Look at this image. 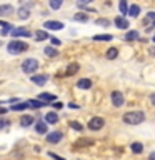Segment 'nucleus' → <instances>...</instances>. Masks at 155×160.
<instances>
[{
	"instance_id": "nucleus-13",
	"label": "nucleus",
	"mask_w": 155,
	"mask_h": 160,
	"mask_svg": "<svg viewBox=\"0 0 155 160\" xmlns=\"http://www.w3.org/2000/svg\"><path fill=\"white\" fill-rule=\"evenodd\" d=\"M12 13H13V7L10 3L0 5V17H7V15H12Z\"/></svg>"
},
{
	"instance_id": "nucleus-7",
	"label": "nucleus",
	"mask_w": 155,
	"mask_h": 160,
	"mask_svg": "<svg viewBox=\"0 0 155 160\" xmlns=\"http://www.w3.org/2000/svg\"><path fill=\"white\" fill-rule=\"evenodd\" d=\"M35 132L40 133V135L48 133V123L45 122V120H40V122H37V123H35Z\"/></svg>"
},
{
	"instance_id": "nucleus-6",
	"label": "nucleus",
	"mask_w": 155,
	"mask_h": 160,
	"mask_svg": "<svg viewBox=\"0 0 155 160\" xmlns=\"http://www.w3.org/2000/svg\"><path fill=\"white\" fill-rule=\"evenodd\" d=\"M62 138H63V133H62V132H58V130H55V132H48V133H47V142H48V143H58Z\"/></svg>"
},
{
	"instance_id": "nucleus-25",
	"label": "nucleus",
	"mask_w": 155,
	"mask_h": 160,
	"mask_svg": "<svg viewBox=\"0 0 155 160\" xmlns=\"http://www.w3.org/2000/svg\"><path fill=\"white\" fill-rule=\"evenodd\" d=\"M105 57H107L108 60H115V58L118 57V50H117V48H113V47H112V48H108V50H107V53H105Z\"/></svg>"
},
{
	"instance_id": "nucleus-24",
	"label": "nucleus",
	"mask_w": 155,
	"mask_h": 160,
	"mask_svg": "<svg viewBox=\"0 0 155 160\" xmlns=\"http://www.w3.org/2000/svg\"><path fill=\"white\" fill-rule=\"evenodd\" d=\"M130 150H132L133 153H142L143 152V145L140 142H133L132 145H130Z\"/></svg>"
},
{
	"instance_id": "nucleus-32",
	"label": "nucleus",
	"mask_w": 155,
	"mask_h": 160,
	"mask_svg": "<svg viewBox=\"0 0 155 160\" xmlns=\"http://www.w3.org/2000/svg\"><path fill=\"white\" fill-rule=\"evenodd\" d=\"M73 20H77V22H88V15H85V13H75L73 15Z\"/></svg>"
},
{
	"instance_id": "nucleus-14",
	"label": "nucleus",
	"mask_w": 155,
	"mask_h": 160,
	"mask_svg": "<svg viewBox=\"0 0 155 160\" xmlns=\"http://www.w3.org/2000/svg\"><path fill=\"white\" fill-rule=\"evenodd\" d=\"M77 87L82 88V90H88L90 87H92V80L90 78H80L77 82Z\"/></svg>"
},
{
	"instance_id": "nucleus-34",
	"label": "nucleus",
	"mask_w": 155,
	"mask_h": 160,
	"mask_svg": "<svg viewBox=\"0 0 155 160\" xmlns=\"http://www.w3.org/2000/svg\"><path fill=\"white\" fill-rule=\"evenodd\" d=\"M70 127H72L73 130H78V132H82V130H83V127L78 122H70Z\"/></svg>"
},
{
	"instance_id": "nucleus-28",
	"label": "nucleus",
	"mask_w": 155,
	"mask_h": 160,
	"mask_svg": "<svg viewBox=\"0 0 155 160\" xmlns=\"http://www.w3.org/2000/svg\"><path fill=\"white\" fill-rule=\"evenodd\" d=\"M48 5L52 10H58L63 5V0H48Z\"/></svg>"
},
{
	"instance_id": "nucleus-8",
	"label": "nucleus",
	"mask_w": 155,
	"mask_h": 160,
	"mask_svg": "<svg viewBox=\"0 0 155 160\" xmlns=\"http://www.w3.org/2000/svg\"><path fill=\"white\" fill-rule=\"evenodd\" d=\"M45 30H62L63 28V23L62 22H57V20H48L45 22Z\"/></svg>"
},
{
	"instance_id": "nucleus-44",
	"label": "nucleus",
	"mask_w": 155,
	"mask_h": 160,
	"mask_svg": "<svg viewBox=\"0 0 155 160\" xmlns=\"http://www.w3.org/2000/svg\"><path fill=\"white\" fill-rule=\"evenodd\" d=\"M148 160H155V152H152V153L148 155Z\"/></svg>"
},
{
	"instance_id": "nucleus-31",
	"label": "nucleus",
	"mask_w": 155,
	"mask_h": 160,
	"mask_svg": "<svg viewBox=\"0 0 155 160\" xmlns=\"http://www.w3.org/2000/svg\"><path fill=\"white\" fill-rule=\"evenodd\" d=\"M43 53L47 55V57H57V55H58V52H57V50H55L53 47H45Z\"/></svg>"
},
{
	"instance_id": "nucleus-19",
	"label": "nucleus",
	"mask_w": 155,
	"mask_h": 160,
	"mask_svg": "<svg viewBox=\"0 0 155 160\" xmlns=\"http://www.w3.org/2000/svg\"><path fill=\"white\" fill-rule=\"evenodd\" d=\"M90 145H93L92 138H80L75 142V147H90Z\"/></svg>"
},
{
	"instance_id": "nucleus-26",
	"label": "nucleus",
	"mask_w": 155,
	"mask_h": 160,
	"mask_svg": "<svg viewBox=\"0 0 155 160\" xmlns=\"http://www.w3.org/2000/svg\"><path fill=\"white\" fill-rule=\"evenodd\" d=\"M17 15H18V18H22V20H27V18H28V15H30V13H28V7H20Z\"/></svg>"
},
{
	"instance_id": "nucleus-20",
	"label": "nucleus",
	"mask_w": 155,
	"mask_h": 160,
	"mask_svg": "<svg viewBox=\"0 0 155 160\" xmlns=\"http://www.w3.org/2000/svg\"><path fill=\"white\" fill-rule=\"evenodd\" d=\"M113 37L110 33H102V35H93V38L92 40H95V42H108V40H112Z\"/></svg>"
},
{
	"instance_id": "nucleus-39",
	"label": "nucleus",
	"mask_w": 155,
	"mask_h": 160,
	"mask_svg": "<svg viewBox=\"0 0 155 160\" xmlns=\"http://www.w3.org/2000/svg\"><path fill=\"white\" fill-rule=\"evenodd\" d=\"M7 125H8V122H7V120H0V130H2L3 127H7Z\"/></svg>"
},
{
	"instance_id": "nucleus-33",
	"label": "nucleus",
	"mask_w": 155,
	"mask_h": 160,
	"mask_svg": "<svg viewBox=\"0 0 155 160\" xmlns=\"http://www.w3.org/2000/svg\"><path fill=\"white\" fill-rule=\"evenodd\" d=\"M95 23H97V25H103V27H108L110 20H107V18H97V20H95Z\"/></svg>"
},
{
	"instance_id": "nucleus-29",
	"label": "nucleus",
	"mask_w": 155,
	"mask_h": 160,
	"mask_svg": "<svg viewBox=\"0 0 155 160\" xmlns=\"http://www.w3.org/2000/svg\"><path fill=\"white\" fill-rule=\"evenodd\" d=\"M0 25H2V32H0V33H2L3 35V37H5V35H8L10 33V30H12V27H13V25L12 23H5V22H0Z\"/></svg>"
},
{
	"instance_id": "nucleus-1",
	"label": "nucleus",
	"mask_w": 155,
	"mask_h": 160,
	"mask_svg": "<svg viewBox=\"0 0 155 160\" xmlns=\"http://www.w3.org/2000/svg\"><path fill=\"white\" fill-rule=\"evenodd\" d=\"M122 120L127 125H138L145 120V112H142V110H132V112L123 113Z\"/></svg>"
},
{
	"instance_id": "nucleus-2",
	"label": "nucleus",
	"mask_w": 155,
	"mask_h": 160,
	"mask_svg": "<svg viewBox=\"0 0 155 160\" xmlns=\"http://www.w3.org/2000/svg\"><path fill=\"white\" fill-rule=\"evenodd\" d=\"M27 48H28V45L25 43V42H22V40H10L8 45H7L8 53H12V55L22 53V52H25Z\"/></svg>"
},
{
	"instance_id": "nucleus-23",
	"label": "nucleus",
	"mask_w": 155,
	"mask_h": 160,
	"mask_svg": "<svg viewBox=\"0 0 155 160\" xmlns=\"http://www.w3.org/2000/svg\"><path fill=\"white\" fill-rule=\"evenodd\" d=\"M27 105H28V108H42V107H45L47 103L40 102V100H28Z\"/></svg>"
},
{
	"instance_id": "nucleus-38",
	"label": "nucleus",
	"mask_w": 155,
	"mask_h": 160,
	"mask_svg": "<svg viewBox=\"0 0 155 160\" xmlns=\"http://www.w3.org/2000/svg\"><path fill=\"white\" fill-rule=\"evenodd\" d=\"M50 40H52V45H60V40H58L57 37H52Z\"/></svg>"
},
{
	"instance_id": "nucleus-9",
	"label": "nucleus",
	"mask_w": 155,
	"mask_h": 160,
	"mask_svg": "<svg viewBox=\"0 0 155 160\" xmlns=\"http://www.w3.org/2000/svg\"><path fill=\"white\" fill-rule=\"evenodd\" d=\"M113 22H115V27H117V28H122V30H125V28L130 27L128 20L125 18V17H122V15H120V17H115Z\"/></svg>"
},
{
	"instance_id": "nucleus-4",
	"label": "nucleus",
	"mask_w": 155,
	"mask_h": 160,
	"mask_svg": "<svg viewBox=\"0 0 155 160\" xmlns=\"http://www.w3.org/2000/svg\"><path fill=\"white\" fill-rule=\"evenodd\" d=\"M110 98H112V105L113 107H122L123 102H125V98H123V93L122 92H118V90H113L112 93H110Z\"/></svg>"
},
{
	"instance_id": "nucleus-22",
	"label": "nucleus",
	"mask_w": 155,
	"mask_h": 160,
	"mask_svg": "<svg viewBox=\"0 0 155 160\" xmlns=\"http://www.w3.org/2000/svg\"><path fill=\"white\" fill-rule=\"evenodd\" d=\"M125 40H127V42L138 40V32H137V30H130V32H127V33H125Z\"/></svg>"
},
{
	"instance_id": "nucleus-43",
	"label": "nucleus",
	"mask_w": 155,
	"mask_h": 160,
	"mask_svg": "<svg viewBox=\"0 0 155 160\" xmlns=\"http://www.w3.org/2000/svg\"><path fill=\"white\" fill-rule=\"evenodd\" d=\"M148 18H150V20H155V12H150V13H148Z\"/></svg>"
},
{
	"instance_id": "nucleus-3",
	"label": "nucleus",
	"mask_w": 155,
	"mask_h": 160,
	"mask_svg": "<svg viewBox=\"0 0 155 160\" xmlns=\"http://www.w3.org/2000/svg\"><path fill=\"white\" fill-rule=\"evenodd\" d=\"M20 67H22V72H23V73L33 75L35 72H37V68H38V62H37L35 58H25Z\"/></svg>"
},
{
	"instance_id": "nucleus-5",
	"label": "nucleus",
	"mask_w": 155,
	"mask_h": 160,
	"mask_svg": "<svg viewBox=\"0 0 155 160\" xmlns=\"http://www.w3.org/2000/svg\"><path fill=\"white\" fill-rule=\"evenodd\" d=\"M105 125V120L102 117H93L88 120V128L90 130H100Z\"/></svg>"
},
{
	"instance_id": "nucleus-37",
	"label": "nucleus",
	"mask_w": 155,
	"mask_h": 160,
	"mask_svg": "<svg viewBox=\"0 0 155 160\" xmlns=\"http://www.w3.org/2000/svg\"><path fill=\"white\" fill-rule=\"evenodd\" d=\"M52 107H53V108H57V110H60V108L63 107V103H62V102H55V103L52 105Z\"/></svg>"
},
{
	"instance_id": "nucleus-10",
	"label": "nucleus",
	"mask_w": 155,
	"mask_h": 160,
	"mask_svg": "<svg viewBox=\"0 0 155 160\" xmlns=\"http://www.w3.org/2000/svg\"><path fill=\"white\" fill-rule=\"evenodd\" d=\"M10 33H12V37H30L32 35V32L27 28H12Z\"/></svg>"
},
{
	"instance_id": "nucleus-21",
	"label": "nucleus",
	"mask_w": 155,
	"mask_h": 160,
	"mask_svg": "<svg viewBox=\"0 0 155 160\" xmlns=\"http://www.w3.org/2000/svg\"><path fill=\"white\" fill-rule=\"evenodd\" d=\"M78 68H80V65L78 63H70L68 65V67H67V72H65V75H68V77H70V75H75V73H77L78 72Z\"/></svg>"
},
{
	"instance_id": "nucleus-45",
	"label": "nucleus",
	"mask_w": 155,
	"mask_h": 160,
	"mask_svg": "<svg viewBox=\"0 0 155 160\" xmlns=\"http://www.w3.org/2000/svg\"><path fill=\"white\" fill-rule=\"evenodd\" d=\"M153 40H155V37H153Z\"/></svg>"
},
{
	"instance_id": "nucleus-17",
	"label": "nucleus",
	"mask_w": 155,
	"mask_h": 160,
	"mask_svg": "<svg viewBox=\"0 0 155 160\" xmlns=\"http://www.w3.org/2000/svg\"><path fill=\"white\" fill-rule=\"evenodd\" d=\"M33 117L32 115H23L22 118H20V125H22V127H30V125L33 123Z\"/></svg>"
},
{
	"instance_id": "nucleus-30",
	"label": "nucleus",
	"mask_w": 155,
	"mask_h": 160,
	"mask_svg": "<svg viewBox=\"0 0 155 160\" xmlns=\"http://www.w3.org/2000/svg\"><path fill=\"white\" fill-rule=\"evenodd\" d=\"M118 8H120V13H127L128 12V5H127V0H118Z\"/></svg>"
},
{
	"instance_id": "nucleus-27",
	"label": "nucleus",
	"mask_w": 155,
	"mask_h": 160,
	"mask_svg": "<svg viewBox=\"0 0 155 160\" xmlns=\"http://www.w3.org/2000/svg\"><path fill=\"white\" fill-rule=\"evenodd\" d=\"M130 17H138V13H140V7L138 5H132V7H128V12H127Z\"/></svg>"
},
{
	"instance_id": "nucleus-35",
	"label": "nucleus",
	"mask_w": 155,
	"mask_h": 160,
	"mask_svg": "<svg viewBox=\"0 0 155 160\" xmlns=\"http://www.w3.org/2000/svg\"><path fill=\"white\" fill-rule=\"evenodd\" d=\"M92 2H93V0H77V5H78V7H85V5H88Z\"/></svg>"
},
{
	"instance_id": "nucleus-18",
	"label": "nucleus",
	"mask_w": 155,
	"mask_h": 160,
	"mask_svg": "<svg viewBox=\"0 0 155 160\" xmlns=\"http://www.w3.org/2000/svg\"><path fill=\"white\" fill-rule=\"evenodd\" d=\"M25 108H28L27 102H18V103H13L12 107H10L12 112H22V110H25Z\"/></svg>"
},
{
	"instance_id": "nucleus-11",
	"label": "nucleus",
	"mask_w": 155,
	"mask_h": 160,
	"mask_svg": "<svg viewBox=\"0 0 155 160\" xmlns=\"http://www.w3.org/2000/svg\"><path fill=\"white\" fill-rule=\"evenodd\" d=\"M30 80H32V83H35V85H38V87H42V85H45V83H47V80H48V77H47V75H32V78H30Z\"/></svg>"
},
{
	"instance_id": "nucleus-40",
	"label": "nucleus",
	"mask_w": 155,
	"mask_h": 160,
	"mask_svg": "<svg viewBox=\"0 0 155 160\" xmlns=\"http://www.w3.org/2000/svg\"><path fill=\"white\" fill-rule=\"evenodd\" d=\"M68 107H70V108H73V110H77V108H80V107H78L77 103H72V102L68 103Z\"/></svg>"
},
{
	"instance_id": "nucleus-36",
	"label": "nucleus",
	"mask_w": 155,
	"mask_h": 160,
	"mask_svg": "<svg viewBox=\"0 0 155 160\" xmlns=\"http://www.w3.org/2000/svg\"><path fill=\"white\" fill-rule=\"evenodd\" d=\"M48 155H50V157H52V158H55V160H65L63 157H60V155H57V153H53V152H50Z\"/></svg>"
},
{
	"instance_id": "nucleus-15",
	"label": "nucleus",
	"mask_w": 155,
	"mask_h": 160,
	"mask_svg": "<svg viewBox=\"0 0 155 160\" xmlns=\"http://www.w3.org/2000/svg\"><path fill=\"white\" fill-rule=\"evenodd\" d=\"M45 122L50 123V125H55L58 122V115L55 113V112H48L47 115H45Z\"/></svg>"
},
{
	"instance_id": "nucleus-41",
	"label": "nucleus",
	"mask_w": 155,
	"mask_h": 160,
	"mask_svg": "<svg viewBox=\"0 0 155 160\" xmlns=\"http://www.w3.org/2000/svg\"><path fill=\"white\" fill-rule=\"evenodd\" d=\"M7 107H0V115H5V113H7Z\"/></svg>"
},
{
	"instance_id": "nucleus-42",
	"label": "nucleus",
	"mask_w": 155,
	"mask_h": 160,
	"mask_svg": "<svg viewBox=\"0 0 155 160\" xmlns=\"http://www.w3.org/2000/svg\"><path fill=\"white\" fill-rule=\"evenodd\" d=\"M150 102H152V105L155 107V93H150Z\"/></svg>"
},
{
	"instance_id": "nucleus-12",
	"label": "nucleus",
	"mask_w": 155,
	"mask_h": 160,
	"mask_svg": "<svg viewBox=\"0 0 155 160\" xmlns=\"http://www.w3.org/2000/svg\"><path fill=\"white\" fill-rule=\"evenodd\" d=\"M55 95L53 93H47V92H43V93H38V100L40 102H43V103H48V102H55Z\"/></svg>"
},
{
	"instance_id": "nucleus-16",
	"label": "nucleus",
	"mask_w": 155,
	"mask_h": 160,
	"mask_svg": "<svg viewBox=\"0 0 155 160\" xmlns=\"http://www.w3.org/2000/svg\"><path fill=\"white\" fill-rule=\"evenodd\" d=\"M35 38H37V42L48 40V32L47 30H37V32H35Z\"/></svg>"
}]
</instances>
